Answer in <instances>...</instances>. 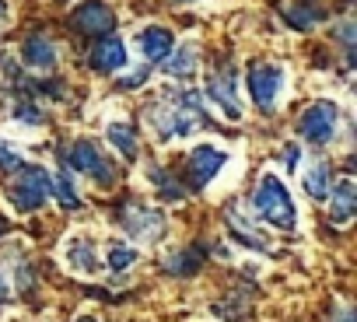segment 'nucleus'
<instances>
[{
    "mask_svg": "<svg viewBox=\"0 0 357 322\" xmlns=\"http://www.w3.org/2000/svg\"><path fill=\"white\" fill-rule=\"evenodd\" d=\"M147 123H151V133L161 144H168L172 137H190L193 130L207 126L211 116L204 109V95L186 88V91H175L168 98H158L147 109Z\"/></svg>",
    "mask_w": 357,
    "mask_h": 322,
    "instance_id": "nucleus-1",
    "label": "nucleus"
},
{
    "mask_svg": "<svg viewBox=\"0 0 357 322\" xmlns=\"http://www.w3.org/2000/svg\"><path fill=\"white\" fill-rule=\"evenodd\" d=\"M53 197V176L43 165H22L15 169V179L8 183V200L22 214H36Z\"/></svg>",
    "mask_w": 357,
    "mask_h": 322,
    "instance_id": "nucleus-2",
    "label": "nucleus"
},
{
    "mask_svg": "<svg viewBox=\"0 0 357 322\" xmlns=\"http://www.w3.org/2000/svg\"><path fill=\"white\" fill-rule=\"evenodd\" d=\"M252 207H256V214H259L266 224H273V228L291 231V228L298 224L294 200H291L287 186H284L277 176H263V179H259V186H256V193H252Z\"/></svg>",
    "mask_w": 357,
    "mask_h": 322,
    "instance_id": "nucleus-3",
    "label": "nucleus"
},
{
    "mask_svg": "<svg viewBox=\"0 0 357 322\" xmlns=\"http://www.w3.org/2000/svg\"><path fill=\"white\" fill-rule=\"evenodd\" d=\"M63 165H67L70 172H77V176L95 179L98 186H116V179H119L116 165L98 151L95 140H74V144L67 147V154H63Z\"/></svg>",
    "mask_w": 357,
    "mask_h": 322,
    "instance_id": "nucleus-4",
    "label": "nucleus"
},
{
    "mask_svg": "<svg viewBox=\"0 0 357 322\" xmlns=\"http://www.w3.org/2000/svg\"><path fill=\"white\" fill-rule=\"evenodd\" d=\"M336 123H340V112L333 102H315L308 105L301 116H298V137L305 144H315V147H326L333 144L336 137Z\"/></svg>",
    "mask_w": 357,
    "mask_h": 322,
    "instance_id": "nucleus-5",
    "label": "nucleus"
},
{
    "mask_svg": "<svg viewBox=\"0 0 357 322\" xmlns=\"http://www.w3.org/2000/svg\"><path fill=\"white\" fill-rule=\"evenodd\" d=\"M280 91H284V67H277V63H256L249 70V95H252V102H256V109L263 116H273L277 112Z\"/></svg>",
    "mask_w": 357,
    "mask_h": 322,
    "instance_id": "nucleus-6",
    "label": "nucleus"
},
{
    "mask_svg": "<svg viewBox=\"0 0 357 322\" xmlns=\"http://www.w3.org/2000/svg\"><path fill=\"white\" fill-rule=\"evenodd\" d=\"M225 161H228V154L214 144L193 147V154L186 161V190H207L218 179V172L225 169Z\"/></svg>",
    "mask_w": 357,
    "mask_h": 322,
    "instance_id": "nucleus-7",
    "label": "nucleus"
},
{
    "mask_svg": "<svg viewBox=\"0 0 357 322\" xmlns=\"http://www.w3.org/2000/svg\"><path fill=\"white\" fill-rule=\"evenodd\" d=\"M119 224L130 238L140 242H158L165 231V210H151L144 204H123L119 207Z\"/></svg>",
    "mask_w": 357,
    "mask_h": 322,
    "instance_id": "nucleus-8",
    "label": "nucleus"
},
{
    "mask_svg": "<svg viewBox=\"0 0 357 322\" xmlns=\"http://www.w3.org/2000/svg\"><path fill=\"white\" fill-rule=\"evenodd\" d=\"M207 95H211V102H214L228 119H242V102H238V70H231V67L214 70V74H211V81H207Z\"/></svg>",
    "mask_w": 357,
    "mask_h": 322,
    "instance_id": "nucleus-9",
    "label": "nucleus"
},
{
    "mask_svg": "<svg viewBox=\"0 0 357 322\" xmlns=\"http://www.w3.org/2000/svg\"><path fill=\"white\" fill-rule=\"evenodd\" d=\"M70 25H74L81 36H109V32L116 29V15H112L105 4H98V0H88V4H77Z\"/></svg>",
    "mask_w": 357,
    "mask_h": 322,
    "instance_id": "nucleus-10",
    "label": "nucleus"
},
{
    "mask_svg": "<svg viewBox=\"0 0 357 322\" xmlns=\"http://www.w3.org/2000/svg\"><path fill=\"white\" fill-rule=\"evenodd\" d=\"M326 200H329V221L333 224H350V217L357 214V183L350 176L333 183Z\"/></svg>",
    "mask_w": 357,
    "mask_h": 322,
    "instance_id": "nucleus-11",
    "label": "nucleus"
},
{
    "mask_svg": "<svg viewBox=\"0 0 357 322\" xmlns=\"http://www.w3.org/2000/svg\"><path fill=\"white\" fill-rule=\"evenodd\" d=\"M95 74H116L126 67V46L116 36H102V43H95L91 56H88Z\"/></svg>",
    "mask_w": 357,
    "mask_h": 322,
    "instance_id": "nucleus-12",
    "label": "nucleus"
},
{
    "mask_svg": "<svg viewBox=\"0 0 357 322\" xmlns=\"http://www.w3.org/2000/svg\"><path fill=\"white\" fill-rule=\"evenodd\" d=\"M225 221H228V228H231V235H235V242H238V245L256 249V252H273V245L266 242V235H263L249 217H242V214H238V207H228V210H225Z\"/></svg>",
    "mask_w": 357,
    "mask_h": 322,
    "instance_id": "nucleus-13",
    "label": "nucleus"
},
{
    "mask_svg": "<svg viewBox=\"0 0 357 322\" xmlns=\"http://www.w3.org/2000/svg\"><path fill=\"white\" fill-rule=\"evenodd\" d=\"M67 256V266L77 270V273H98L102 263H98V249H95V238L91 235H74L63 249Z\"/></svg>",
    "mask_w": 357,
    "mask_h": 322,
    "instance_id": "nucleus-14",
    "label": "nucleus"
},
{
    "mask_svg": "<svg viewBox=\"0 0 357 322\" xmlns=\"http://www.w3.org/2000/svg\"><path fill=\"white\" fill-rule=\"evenodd\" d=\"M22 60L29 67H36V70H53L56 60H60V53H56V43L50 36H29L22 43Z\"/></svg>",
    "mask_w": 357,
    "mask_h": 322,
    "instance_id": "nucleus-15",
    "label": "nucleus"
},
{
    "mask_svg": "<svg viewBox=\"0 0 357 322\" xmlns=\"http://www.w3.org/2000/svg\"><path fill=\"white\" fill-rule=\"evenodd\" d=\"M140 53L151 60V63H161V60H168V53L175 49V36L168 32V29H161V25H147L144 32H140Z\"/></svg>",
    "mask_w": 357,
    "mask_h": 322,
    "instance_id": "nucleus-16",
    "label": "nucleus"
},
{
    "mask_svg": "<svg viewBox=\"0 0 357 322\" xmlns=\"http://www.w3.org/2000/svg\"><path fill=\"white\" fill-rule=\"evenodd\" d=\"M284 22L298 32H312L315 25L326 22V8H319L315 0H294V4L284 8Z\"/></svg>",
    "mask_w": 357,
    "mask_h": 322,
    "instance_id": "nucleus-17",
    "label": "nucleus"
},
{
    "mask_svg": "<svg viewBox=\"0 0 357 322\" xmlns=\"http://www.w3.org/2000/svg\"><path fill=\"white\" fill-rule=\"evenodd\" d=\"M197 63H200V49L193 43H186L183 49H172L168 60H161L158 67H165L168 77H193L197 74Z\"/></svg>",
    "mask_w": 357,
    "mask_h": 322,
    "instance_id": "nucleus-18",
    "label": "nucleus"
},
{
    "mask_svg": "<svg viewBox=\"0 0 357 322\" xmlns=\"http://www.w3.org/2000/svg\"><path fill=\"white\" fill-rule=\"evenodd\" d=\"M204 259H207V252L200 245H193V249L186 245V249H175L172 256H165V270L172 277H190V273H197L204 266Z\"/></svg>",
    "mask_w": 357,
    "mask_h": 322,
    "instance_id": "nucleus-19",
    "label": "nucleus"
},
{
    "mask_svg": "<svg viewBox=\"0 0 357 322\" xmlns=\"http://www.w3.org/2000/svg\"><path fill=\"white\" fill-rule=\"evenodd\" d=\"M105 140L126 158V161H137L140 158V144H137V133H133V126H126V123H109V130H105Z\"/></svg>",
    "mask_w": 357,
    "mask_h": 322,
    "instance_id": "nucleus-20",
    "label": "nucleus"
},
{
    "mask_svg": "<svg viewBox=\"0 0 357 322\" xmlns=\"http://www.w3.org/2000/svg\"><path fill=\"white\" fill-rule=\"evenodd\" d=\"M305 193L312 197V200H326L329 197V190H333V165L329 161H319V165H312L308 172H305Z\"/></svg>",
    "mask_w": 357,
    "mask_h": 322,
    "instance_id": "nucleus-21",
    "label": "nucleus"
},
{
    "mask_svg": "<svg viewBox=\"0 0 357 322\" xmlns=\"http://www.w3.org/2000/svg\"><path fill=\"white\" fill-rule=\"evenodd\" d=\"M53 197L67 207V210H81V193H77V183H74V172L63 165L56 176H53Z\"/></svg>",
    "mask_w": 357,
    "mask_h": 322,
    "instance_id": "nucleus-22",
    "label": "nucleus"
},
{
    "mask_svg": "<svg viewBox=\"0 0 357 322\" xmlns=\"http://www.w3.org/2000/svg\"><path fill=\"white\" fill-rule=\"evenodd\" d=\"M137 259H140V252H137L133 245H123V242H112V245L105 249V266H109L112 273H123V270H130V266H137Z\"/></svg>",
    "mask_w": 357,
    "mask_h": 322,
    "instance_id": "nucleus-23",
    "label": "nucleus"
},
{
    "mask_svg": "<svg viewBox=\"0 0 357 322\" xmlns=\"http://www.w3.org/2000/svg\"><path fill=\"white\" fill-rule=\"evenodd\" d=\"M147 176H151V183H154V190L161 193V200H165V204H178V200L186 197V186H175L172 172H165V169H151Z\"/></svg>",
    "mask_w": 357,
    "mask_h": 322,
    "instance_id": "nucleus-24",
    "label": "nucleus"
},
{
    "mask_svg": "<svg viewBox=\"0 0 357 322\" xmlns=\"http://www.w3.org/2000/svg\"><path fill=\"white\" fill-rule=\"evenodd\" d=\"M15 119H18L22 126H39V123H43V109L36 105V98H32L29 88L15 98Z\"/></svg>",
    "mask_w": 357,
    "mask_h": 322,
    "instance_id": "nucleus-25",
    "label": "nucleus"
},
{
    "mask_svg": "<svg viewBox=\"0 0 357 322\" xmlns=\"http://www.w3.org/2000/svg\"><path fill=\"white\" fill-rule=\"evenodd\" d=\"M22 165H25V154H22L18 147H11V144L0 140V172H15V169H22Z\"/></svg>",
    "mask_w": 357,
    "mask_h": 322,
    "instance_id": "nucleus-26",
    "label": "nucleus"
},
{
    "mask_svg": "<svg viewBox=\"0 0 357 322\" xmlns=\"http://www.w3.org/2000/svg\"><path fill=\"white\" fill-rule=\"evenodd\" d=\"M15 284H18L22 294H32V291H36V277H32V266H29V263H18V270H15Z\"/></svg>",
    "mask_w": 357,
    "mask_h": 322,
    "instance_id": "nucleus-27",
    "label": "nucleus"
},
{
    "mask_svg": "<svg viewBox=\"0 0 357 322\" xmlns=\"http://www.w3.org/2000/svg\"><path fill=\"white\" fill-rule=\"evenodd\" d=\"M147 77H151V70H147V67H137V74H126V77L119 81V88H123V91H133V88H140Z\"/></svg>",
    "mask_w": 357,
    "mask_h": 322,
    "instance_id": "nucleus-28",
    "label": "nucleus"
},
{
    "mask_svg": "<svg viewBox=\"0 0 357 322\" xmlns=\"http://www.w3.org/2000/svg\"><path fill=\"white\" fill-rule=\"evenodd\" d=\"M298 161H301V147H298V144H287V147H284V165H287V172L298 169Z\"/></svg>",
    "mask_w": 357,
    "mask_h": 322,
    "instance_id": "nucleus-29",
    "label": "nucleus"
},
{
    "mask_svg": "<svg viewBox=\"0 0 357 322\" xmlns=\"http://www.w3.org/2000/svg\"><path fill=\"white\" fill-rule=\"evenodd\" d=\"M8 301H11V287H8V273L0 270V308H4Z\"/></svg>",
    "mask_w": 357,
    "mask_h": 322,
    "instance_id": "nucleus-30",
    "label": "nucleus"
},
{
    "mask_svg": "<svg viewBox=\"0 0 357 322\" xmlns=\"http://www.w3.org/2000/svg\"><path fill=\"white\" fill-rule=\"evenodd\" d=\"M333 322H354V308H340V312L333 315Z\"/></svg>",
    "mask_w": 357,
    "mask_h": 322,
    "instance_id": "nucleus-31",
    "label": "nucleus"
},
{
    "mask_svg": "<svg viewBox=\"0 0 357 322\" xmlns=\"http://www.w3.org/2000/svg\"><path fill=\"white\" fill-rule=\"evenodd\" d=\"M4 231H8V221H4V217H0V235H4Z\"/></svg>",
    "mask_w": 357,
    "mask_h": 322,
    "instance_id": "nucleus-32",
    "label": "nucleus"
},
{
    "mask_svg": "<svg viewBox=\"0 0 357 322\" xmlns=\"http://www.w3.org/2000/svg\"><path fill=\"white\" fill-rule=\"evenodd\" d=\"M0 15H8V4H4V0H0Z\"/></svg>",
    "mask_w": 357,
    "mask_h": 322,
    "instance_id": "nucleus-33",
    "label": "nucleus"
},
{
    "mask_svg": "<svg viewBox=\"0 0 357 322\" xmlns=\"http://www.w3.org/2000/svg\"><path fill=\"white\" fill-rule=\"evenodd\" d=\"M74 322H95V319H74Z\"/></svg>",
    "mask_w": 357,
    "mask_h": 322,
    "instance_id": "nucleus-34",
    "label": "nucleus"
}]
</instances>
